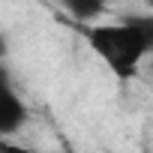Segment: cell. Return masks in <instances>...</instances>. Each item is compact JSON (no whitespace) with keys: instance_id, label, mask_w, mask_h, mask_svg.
<instances>
[{"instance_id":"obj_4","label":"cell","mask_w":153,"mask_h":153,"mask_svg":"<svg viewBox=\"0 0 153 153\" xmlns=\"http://www.w3.org/2000/svg\"><path fill=\"white\" fill-rule=\"evenodd\" d=\"M0 153H39V150L24 147V144H12V141H0Z\"/></svg>"},{"instance_id":"obj_1","label":"cell","mask_w":153,"mask_h":153,"mask_svg":"<svg viewBox=\"0 0 153 153\" xmlns=\"http://www.w3.org/2000/svg\"><path fill=\"white\" fill-rule=\"evenodd\" d=\"M87 42L90 48L105 60V66L117 75V78H132L138 72V63L150 54V42L147 36L126 18V21H117V24H99V27H90L87 33Z\"/></svg>"},{"instance_id":"obj_5","label":"cell","mask_w":153,"mask_h":153,"mask_svg":"<svg viewBox=\"0 0 153 153\" xmlns=\"http://www.w3.org/2000/svg\"><path fill=\"white\" fill-rule=\"evenodd\" d=\"M6 54H9V42H6L3 33H0V60H6Z\"/></svg>"},{"instance_id":"obj_3","label":"cell","mask_w":153,"mask_h":153,"mask_svg":"<svg viewBox=\"0 0 153 153\" xmlns=\"http://www.w3.org/2000/svg\"><path fill=\"white\" fill-rule=\"evenodd\" d=\"M111 0H60V6L72 15V18H78V21H90L96 15H102L108 9Z\"/></svg>"},{"instance_id":"obj_2","label":"cell","mask_w":153,"mask_h":153,"mask_svg":"<svg viewBox=\"0 0 153 153\" xmlns=\"http://www.w3.org/2000/svg\"><path fill=\"white\" fill-rule=\"evenodd\" d=\"M30 111H27V102L18 96V90L12 87V78L9 72L0 66V141L3 135H12L18 132L24 123H27Z\"/></svg>"}]
</instances>
